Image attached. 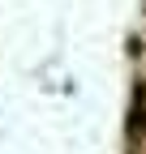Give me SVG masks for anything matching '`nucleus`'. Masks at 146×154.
Listing matches in <instances>:
<instances>
[{
  "label": "nucleus",
  "mask_w": 146,
  "mask_h": 154,
  "mask_svg": "<svg viewBox=\"0 0 146 154\" xmlns=\"http://www.w3.org/2000/svg\"><path fill=\"white\" fill-rule=\"evenodd\" d=\"M129 137L133 146H146V82L133 94V111H129Z\"/></svg>",
  "instance_id": "1"
}]
</instances>
